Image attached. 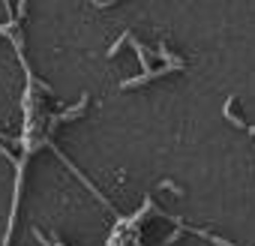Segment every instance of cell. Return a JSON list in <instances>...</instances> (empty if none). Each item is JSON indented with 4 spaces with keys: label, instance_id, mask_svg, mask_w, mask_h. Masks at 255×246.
I'll list each match as a JSON object with an SVG mask.
<instances>
[{
    "label": "cell",
    "instance_id": "cell-2",
    "mask_svg": "<svg viewBox=\"0 0 255 246\" xmlns=\"http://www.w3.org/2000/svg\"><path fill=\"white\" fill-rule=\"evenodd\" d=\"M129 39H132V33H129V30H126V33H120V39H117V42L108 48V57H114V54L120 51V45H123V42H129Z\"/></svg>",
    "mask_w": 255,
    "mask_h": 246
},
{
    "label": "cell",
    "instance_id": "cell-6",
    "mask_svg": "<svg viewBox=\"0 0 255 246\" xmlns=\"http://www.w3.org/2000/svg\"><path fill=\"white\" fill-rule=\"evenodd\" d=\"M3 6H6V12L12 15V0H3Z\"/></svg>",
    "mask_w": 255,
    "mask_h": 246
},
{
    "label": "cell",
    "instance_id": "cell-3",
    "mask_svg": "<svg viewBox=\"0 0 255 246\" xmlns=\"http://www.w3.org/2000/svg\"><path fill=\"white\" fill-rule=\"evenodd\" d=\"M159 189H168V192H174V195H180V192H183V189H180L177 183H171V180H162V183H159Z\"/></svg>",
    "mask_w": 255,
    "mask_h": 246
},
{
    "label": "cell",
    "instance_id": "cell-8",
    "mask_svg": "<svg viewBox=\"0 0 255 246\" xmlns=\"http://www.w3.org/2000/svg\"><path fill=\"white\" fill-rule=\"evenodd\" d=\"M96 3H99V0H96Z\"/></svg>",
    "mask_w": 255,
    "mask_h": 246
},
{
    "label": "cell",
    "instance_id": "cell-4",
    "mask_svg": "<svg viewBox=\"0 0 255 246\" xmlns=\"http://www.w3.org/2000/svg\"><path fill=\"white\" fill-rule=\"evenodd\" d=\"M57 156H60V159H63V162H66V165H69V168H72V171H75V165H72V162H69V159H66V156H63V153H57ZM75 174H78V171H75ZM81 180H84V183H87V189H90V192H96V189H93V183H90V180H87V177H81Z\"/></svg>",
    "mask_w": 255,
    "mask_h": 246
},
{
    "label": "cell",
    "instance_id": "cell-7",
    "mask_svg": "<svg viewBox=\"0 0 255 246\" xmlns=\"http://www.w3.org/2000/svg\"><path fill=\"white\" fill-rule=\"evenodd\" d=\"M57 246H66V243H60V240H57Z\"/></svg>",
    "mask_w": 255,
    "mask_h": 246
},
{
    "label": "cell",
    "instance_id": "cell-5",
    "mask_svg": "<svg viewBox=\"0 0 255 246\" xmlns=\"http://www.w3.org/2000/svg\"><path fill=\"white\" fill-rule=\"evenodd\" d=\"M24 9H27V0H18V18H24Z\"/></svg>",
    "mask_w": 255,
    "mask_h": 246
},
{
    "label": "cell",
    "instance_id": "cell-1",
    "mask_svg": "<svg viewBox=\"0 0 255 246\" xmlns=\"http://www.w3.org/2000/svg\"><path fill=\"white\" fill-rule=\"evenodd\" d=\"M84 105H87V96H81V99H78V105H75V108H69V111H63V114H60V117H57L54 123H63V120H72L75 114H81V111H84Z\"/></svg>",
    "mask_w": 255,
    "mask_h": 246
}]
</instances>
